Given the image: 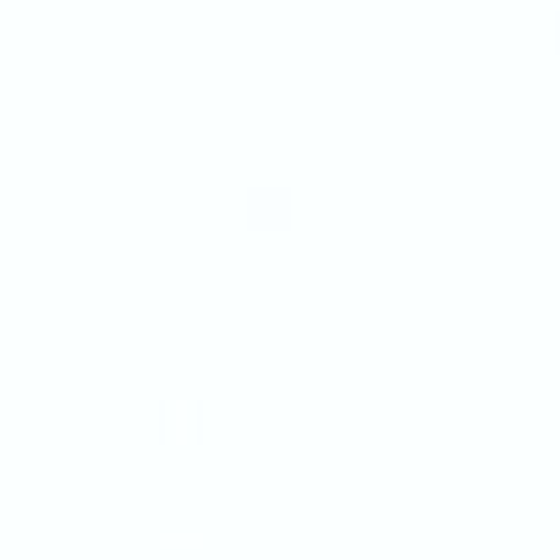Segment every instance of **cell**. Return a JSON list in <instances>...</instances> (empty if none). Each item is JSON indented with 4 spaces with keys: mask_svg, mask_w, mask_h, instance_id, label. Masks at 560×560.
Listing matches in <instances>:
<instances>
[{
    "mask_svg": "<svg viewBox=\"0 0 560 560\" xmlns=\"http://www.w3.org/2000/svg\"><path fill=\"white\" fill-rule=\"evenodd\" d=\"M555 34H560V23H555Z\"/></svg>",
    "mask_w": 560,
    "mask_h": 560,
    "instance_id": "obj_1",
    "label": "cell"
}]
</instances>
